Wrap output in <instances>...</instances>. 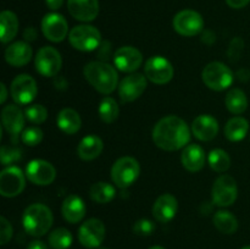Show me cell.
<instances>
[{
  "label": "cell",
  "instance_id": "cell-1",
  "mask_svg": "<svg viewBox=\"0 0 250 249\" xmlns=\"http://www.w3.org/2000/svg\"><path fill=\"white\" fill-rule=\"evenodd\" d=\"M153 141L156 146L166 151H175L187 146L190 141V129L181 117L170 115L163 117L153 129Z\"/></svg>",
  "mask_w": 250,
  "mask_h": 249
},
{
  "label": "cell",
  "instance_id": "cell-2",
  "mask_svg": "<svg viewBox=\"0 0 250 249\" xmlns=\"http://www.w3.org/2000/svg\"><path fill=\"white\" fill-rule=\"evenodd\" d=\"M85 80L102 94H111L117 87L119 76L116 70L104 61H92L84 66Z\"/></svg>",
  "mask_w": 250,
  "mask_h": 249
},
{
  "label": "cell",
  "instance_id": "cell-3",
  "mask_svg": "<svg viewBox=\"0 0 250 249\" xmlns=\"http://www.w3.org/2000/svg\"><path fill=\"white\" fill-rule=\"evenodd\" d=\"M53 221L51 210L46 205L39 203L27 207L22 216L24 231L32 237H42L46 234L53 226Z\"/></svg>",
  "mask_w": 250,
  "mask_h": 249
},
{
  "label": "cell",
  "instance_id": "cell-4",
  "mask_svg": "<svg viewBox=\"0 0 250 249\" xmlns=\"http://www.w3.org/2000/svg\"><path fill=\"white\" fill-rule=\"evenodd\" d=\"M202 78L208 88L221 92L233 83L234 75L229 66L220 61H214L205 66L202 72Z\"/></svg>",
  "mask_w": 250,
  "mask_h": 249
},
{
  "label": "cell",
  "instance_id": "cell-5",
  "mask_svg": "<svg viewBox=\"0 0 250 249\" xmlns=\"http://www.w3.org/2000/svg\"><path fill=\"white\" fill-rule=\"evenodd\" d=\"M71 45L80 51L97 50L102 44V34L99 29L90 24L75 26L68 33Z\"/></svg>",
  "mask_w": 250,
  "mask_h": 249
},
{
  "label": "cell",
  "instance_id": "cell-6",
  "mask_svg": "<svg viewBox=\"0 0 250 249\" xmlns=\"http://www.w3.org/2000/svg\"><path fill=\"white\" fill-rule=\"evenodd\" d=\"M139 163L131 156H124L115 161L111 168L112 182L119 188H127L133 185L139 177Z\"/></svg>",
  "mask_w": 250,
  "mask_h": 249
},
{
  "label": "cell",
  "instance_id": "cell-7",
  "mask_svg": "<svg viewBox=\"0 0 250 249\" xmlns=\"http://www.w3.org/2000/svg\"><path fill=\"white\" fill-rule=\"evenodd\" d=\"M238 195L237 182L232 176L221 175L215 180L211 188L212 204L225 208L233 204Z\"/></svg>",
  "mask_w": 250,
  "mask_h": 249
},
{
  "label": "cell",
  "instance_id": "cell-8",
  "mask_svg": "<svg viewBox=\"0 0 250 249\" xmlns=\"http://www.w3.org/2000/svg\"><path fill=\"white\" fill-rule=\"evenodd\" d=\"M173 29L183 37H194L204 28V20L194 10H182L175 15L172 21Z\"/></svg>",
  "mask_w": 250,
  "mask_h": 249
},
{
  "label": "cell",
  "instance_id": "cell-9",
  "mask_svg": "<svg viewBox=\"0 0 250 249\" xmlns=\"http://www.w3.org/2000/svg\"><path fill=\"white\" fill-rule=\"evenodd\" d=\"M37 72L44 77H55L61 70L62 59L60 53L53 46H43L38 50L34 60Z\"/></svg>",
  "mask_w": 250,
  "mask_h": 249
},
{
  "label": "cell",
  "instance_id": "cell-10",
  "mask_svg": "<svg viewBox=\"0 0 250 249\" xmlns=\"http://www.w3.org/2000/svg\"><path fill=\"white\" fill-rule=\"evenodd\" d=\"M26 186V178L21 168L9 166L0 173V194L5 198H14L21 194Z\"/></svg>",
  "mask_w": 250,
  "mask_h": 249
},
{
  "label": "cell",
  "instance_id": "cell-11",
  "mask_svg": "<svg viewBox=\"0 0 250 249\" xmlns=\"http://www.w3.org/2000/svg\"><path fill=\"white\" fill-rule=\"evenodd\" d=\"M146 78L155 84H166L173 77V66L167 59L160 55L148 59L144 66Z\"/></svg>",
  "mask_w": 250,
  "mask_h": 249
},
{
  "label": "cell",
  "instance_id": "cell-12",
  "mask_svg": "<svg viewBox=\"0 0 250 249\" xmlns=\"http://www.w3.org/2000/svg\"><path fill=\"white\" fill-rule=\"evenodd\" d=\"M10 92L16 104L27 105L34 100L38 93V87L33 77L23 73V75H19L12 81Z\"/></svg>",
  "mask_w": 250,
  "mask_h": 249
},
{
  "label": "cell",
  "instance_id": "cell-13",
  "mask_svg": "<svg viewBox=\"0 0 250 249\" xmlns=\"http://www.w3.org/2000/svg\"><path fill=\"white\" fill-rule=\"evenodd\" d=\"M104 238L105 226L99 219H88L78 229V241L85 248H99Z\"/></svg>",
  "mask_w": 250,
  "mask_h": 249
},
{
  "label": "cell",
  "instance_id": "cell-14",
  "mask_svg": "<svg viewBox=\"0 0 250 249\" xmlns=\"http://www.w3.org/2000/svg\"><path fill=\"white\" fill-rule=\"evenodd\" d=\"M42 32L44 37L54 43L62 42L67 37L68 24L65 17L56 12L46 14L42 20Z\"/></svg>",
  "mask_w": 250,
  "mask_h": 249
},
{
  "label": "cell",
  "instance_id": "cell-15",
  "mask_svg": "<svg viewBox=\"0 0 250 249\" xmlns=\"http://www.w3.org/2000/svg\"><path fill=\"white\" fill-rule=\"evenodd\" d=\"M26 177L33 185L48 186L54 182L56 177V170L49 161L42 159H34L29 161L26 167Z\"/></svg>",
  "mask_w": 250,
  "mask_h": 249
},
{
  "label": "cell",
  "instance_id": "cell-16",
  "mask_svg": "<svg viewBox=\"0 0 250 249\" xmlns=\"http://www.w3.org/2000/svg\"><path fill=\"white\" fill-rule=\"evenodd\" d=\"M146 77L142 73H131L119 84V95L122 103H132L138 99L146 89Z\"/></svg>",
  "mask_w": 250,
  "mask_h": 249
},
{
  "label": "cell",
  "instance_id": "cell-17",
  "mask_svg": "<svg viewBox=\"0 0 250 249\" xmlns=\"http://www.w3.org/2000/svg\"><path fill=\"white\" fill-rule=\"evenodd\" d=\"M115 66L122 72H134L141 67L143 62V55L133 46H121L114 55Z\"/></svg>",
  "mask_w": 250,
  "mask_h": 249
},
{
  "label": "cell",
  "instance_id": "cell-18",
  "mask_svg": "<svg viewBox=\"0 0 250 249\" xmlns=\"http://www.w3.org/2000/svg\"><path fill=\"white\" fill-rule=\"evenodd\" d=\"M67 9L78 21H94L99 15V0H67Z\"/></svg>",
  "mask_w": 250,
  "mask_h": 249
},
{
  "label": "cell",
  "instance_id": "cell-19",
  "mask_svg": "<svg viewBox=\"0 0 250 249\" xmlns=\"http://www.w3.org/2000/svg\"><path fill=\"white\" fill-rule=\"evenodd\" d=\"M24 117L21 107L16 104H10L2 109L1 124L5 131L12 137H16L24 127Z\"/></svg>",
  "mask_w": 250,
  "mask_h": 249
},
{
  "label": "cell",
  "instance_id": "cell-20",
  "mask_svg": "<svg viewBox=\"0 0 250 249\" xmlns=\"http://www.w3.org/2000/svg\"><path fill=\"white\" fill-rule=\"evenodd\" d=\"M192 133L199 141H212L219 133V122L210 115H199L192 122Z\"/></svg>",
  "mask_w": 250,
  "mask_h": 249
},
{
  "label": "cell",
  "instance_id": "cell-21",
  "mask_svg": "<svg viewBox=\"0 0 250 249\" xmlns=\"http://www.w3.org/2000/svg\"><path fill=\"white\" fill-rule=\"evenodd\" d=\"M177 209V199L172 194L166 193V194L160 195L154 203L153 216L156 221L161 222V224H166V222H170L176 216Z\"/></svg>",
  "mask_w": 250,
  "mask_h": 249
},
{
  "label": "cell",
  "instance_id": "cell-22",
  "mask_svg": "<svg viewBox=\"0 0 250 249\" xmlns=\"http://www.w3.org/2000/svg\"><path fill=\"white\" fill-rule=\"evenodd\" d=\"M32 48L26 42H15L5 50V60L14 67H23L31 61Z\"/></svg>",
  "mask_w": 250,
  "mask_h": 249
},
{
  "label": "cell",
  "instance_id": "cell-23",
  "mask_svg": "<svg viewBox=\"0 0 250 249\" xmlns=\"http://www.w3.org/2000/svg\"><path fill=\"white\" fill-rule=\"evenodd\" d=\"M183 167L189 172H198L205 165V153L198 144H189L186 146L181 155Z\"/></svg>",
  "mask_w": 250,
  "mask_h": 249
},
{
  "label": "cell",
  "instance_id": "cell-24",
  "mask_svg": "<svg viewBox=\"0 0 250 249\" xmlns=\"http://www.w3.org/2000/svg\"><path fill=\"white\" fill-rule=\"evenodd\" d=\"M61 211H62V216L66 221L70 222V224H77L85 216L87 208H85V204L82 198L72 194L68 195L63 200Z\"/></svg>",
  "mask_w": 250,
  "mask_h": 249
},
{
  "label": "cell",
  "instance_id": "cell-25",
  "mask_svg": "<svg viewBox=\"0 0 250 249\" xmlns=\"http://www.w3.org/2000/svg\"><path fill=\"white\" fill-rule=\"evenodd\" d=\"M103 148H104V144H103L102 138L94 136V134H90V136L84 137L80 142L77 148V154L82 160L90 161L97 159L102 154Z\"/></svg>",
  "mask_w": 250,
  "mask_h": 249
},
{
  "label": "cell",
  "instance_id": "cell-26",
  "mask_svg": "<svg viewBox=\"0 0 250 249\" xmlns=\"http://www.w3.org/2000/svg\"><path fill=\"white\" fill-rule=\"evenodd\" d=\"M56 124L63 133L75 134L81 129L82 120L76 110L66 107L59 112L58 117H56Z\"/></svg>",
  "mask_w": 250,
  "mask_h": 249
},
{
  "label": "cell",
  "instance_id": "cell-27",
  "mask_svg": "<svg viewBox=\"0 0 250 249\" xmlns=\"http://www.w3.org/2000/svg\"><path fill=\"white\" fill-rule=\"evenodd\" d=\"M0 29H1L0 39L4 44L9 43L16 37L19 32V20L14 12L5 10L0 14Z\"/></svg>",
  "mask_w": 250,
  "mask_h": 249
},
{
  "label": "cell",
  "instance_id": "cell-28",
  "mask_svg": "<svg viewBox=\"0 0 250 249\" xmlns=\"http://www.w3.org/2000/svg\"><path fill=\"white\" fill-rule=\"evenodd\" d=\"M249 131V122L244 117L236 116L229 120L225 126V136L231 142H239L246 138Z\"/></svg>",
  "mask_w": 250,
  "mask_h": 249
},
{
  "label": "cell",
  "instance_id": "cell-29",
  "mask_svg": "<svg viewBox=\"0 0 250 249\" xmlns=\"http://www.w3.org/2000/svg\"><path fill=\"white\" fill-rule=\"evenodd\" d=\"M212 222H214V226L225 234H232L238 229V220L232 212L227 210H219L215 212Z\"/></svg>",
  "mask_w": 250,
  "mask_h": 249
},
{
  "label": "cell",
  "instance_id": "cell-30",
  "mask_svg": "<svg viewBox=\"0 0 250 249\" xmlns=\"http://www.w3.org/2000/svg\"><path fill=\"white\" fill-rule=\"evenodd\" d=\"M225 104L229 112L234 115H241L248 107V98L243 90L239 88H233L227 93L225 98Z\"/></svg>",
  "mask_w": 250,
  "mask_h": 249
},
{
  "label": "cell",
  "instance_id": "cell-31",
  "mask_svg": "<svg viewBox=\"0 0 250 249\" xmlns=\"http://www.w3.org/2000/svg\"><path fill=\"white\" fill-rule=\"evenodd\" d=\"M89 195L92 200H94L98 204H107L111 202L116 195V189L112 185L107 182H100L94 183L89 189Z\"/></svg>",
  "mask_w": 250,
  "mask_h": 249
},
{
  "label": "cell",
  "instance_id": "cell-32",
  "mask_svg": "<svg viewBox=\"0 0 250 249\" xmlns=\"http://www.w3.org/2000/svg\"><path fill=\"white\" fill-rule=\"evenodd\" d=\"M98 112H99V116L103 122H105V124H112L119 117L120 109L117 103L115 102V99H112L111 97H105L100 102Z\"/></svg>",
  "mask_w": 250,
  "mask_h": 249
},
{
  "label": "cell",
  "instance_id": "cell-33",
  "mask_svg": "<svg viewBox=\"0 0 250 249\" xmlns=\"http://www.w3.org/2000/svg\"><path fill=\"white\" fill-rule=\"evenodd\" d=\"M208 161H209L210 167L219 173L225 172L231 166V158L222 149H214V150L210 151L209 156H208Z\"/></svg>",
  "mask_w": 250,
  "mask_h": 249
},
{
  "label": "cell",
  "instance_id": "cell-34",
  "mask_svg": "<svg viewBox=\"0 0 250 249\" xmlns=\"http://www.w3.org/2000/svg\"><path fill=\"white\" fill-rule=\"evenodd\" d=\"M48 241L53 249H67L72 244V234L67 228L59 227L50 232Z\"/></svg>",
  "mask_w": 250,
  "mask_h": 249
},
{
  "label": "cell",
  "instance_id": "cell-35",
  "mask_svg": "<svg viewBox=\"0 0 250 249\" xmlns=\"http://www.w3.org/2000/svg\"><path fill=\"white\" fill-rule=\"evenodd\" d=\"M24 115H26V119L29 122H32L34 124H39L45 121L46 117H48V111H46V109L43 105L32 104L26 107Z\"/></svg>",
  "mask_w": 250,
  "mask_h": 249
},
{
  "label": "cell",
  "instance_id": "cell-36",
  "mask_svg": "<svg viewBox=\"0 0 250 249\" xmlns=\"http://www.w3.org/2000/svg\"><path fill=\"white\" fill-rule=\"evenodd\" d=\"M21 139L26 145L36 146L43 141V131L39 127H28L22 132Z\"/></svg>",
  "mask_w": 250,
  "mask_h": 249
},
{
  "label": "cell",
  "instance_id": "cell-37",
  "mask_svg": "<svg viewBox=\"0 0 250 249\" xmlns=\"http://www.w3.org/2000/svg\"><path fill=\"white\" fill-rule=\"evenodd\" d=\"M21 159V150L16 146L2 145L0 149V160L2 165H11Z\"/></svg>",
  "mask_w": 250,
  "mask_h": 249
},
{
  "label": "cell",
  "instance_id": "cell-38",
  "mask_svg": "<svg viewBox=\"0 0 250 249\" xmlns=\"http://www.w3.org/2000/svg\"><path fill=\"white\" fill-rule=\"evenodd\" d=\"M155 229V225L153 221L148 219H141L138 221H136V224L133 225V232L138 236H150L151 233Z\"/></svg>",
  "mask_w": 250,
  "mask_h": 249
},
{
  "label": "cell",
  "instance_id": "cell-39",
  "mask_svg": "<svg viewBox=\"0 0 250 249\" xmlns=\"http://www.w3.org/2000/svg\"><path fill=\"white\" fill-rule=\"evenodd\" d=\"M244 48V42L243 39L237 37V38L232 39L231 44L229 48V58L231 61H237L241 58V54Z\"/></svg>",
  "mask_w": 250,
  "mask_h": 249
},
{
  "label": "cell",
  "instance_id": "cell-40",
  "mask_svg": "<svg viewBox=\"0 0 250 249\" xmlns=\"http://www.w3.org/2000/svg\"><path fill=\"white\" fill-rule=\"evenodd\" d=\"M12 237V226L6 217H0V244L5 246Z\"/></svg>",
  "mask_w": 250,
  "mask_h": 249
},
{
  "label": "cell",
  "instance_id": "cell-41",
  "mask_svg": "<svg viewBox=\"0 0 250 249\" xmlns=\"http://www.w3.org/2000/svg\"><path fill=\"white\" fill-rule=\"evenodd\" d=\"M110 43H107V42H103L102 44L99 45V48H98V56H99L100 59H107L110 56Z\"/></svg>",
  "mask_w": 250,
  "mask_h": 249
},
{
  "label": "cell",
  "instance_id": "cell-42",
  "mask_svg": "<svg viewBox=\"0 0 250 249\" xmlns=\"http://www.w3.org/2000/svg\"><path fill=\"white\" fill-rule=\"evenodd\" d=\"M226 2L232 9H242L249 4L250 0H226Z\"/></svg>",
  "mask_w": 250,
  "mask_h": 249
},
{
  "label": "cell",
  "instance_id": "cell-43",
  "mask_svg": "<svg viewBox=\"0 0 250 249\" xmlns=\"http://www.w3.org/2000/svg\"><path fill=\"white\" fill-rule=\"evenodd\" d=\"M23 37H24V39L28 42L34 41V39L37 38V31L33 28V27H28V28L24 29Z\"/></svg>",
  "mask_w": 250,
  "mask_h": 249
},
{
  "label": "cell",
  "instance_id": "cell-44",
  "mask_svg": "<svg viewBox=\"0 0 250 249\" xmlns=\"http://www.w3.org/2000/svg\"><path fill=\"white\" fill-rule=\"evenodd\" d=\"M45 2L50 10H58L62 6L63 0H45Z\"/></svg>",
  "mask_w": 250,
  "mask_h": 249
},
{
  "label": "cell",
  "instance_id": "cell-45",
  "mask_svg": "<svg viewBox=\"0 0 250 249\" xmlns=\"http://www.w3.org/2000/svg\"><path fill=\"white\" fill-rule=\"evenodd\" d=\"M27 249H48V247L42 241H32L27 247Z\"/></svg>",
  "mask_w": 250,
  "mask_h": 249
},
{
  "label": "cell",
  "instance_id": "cell-46",
  "mask_svg": "<svg viewBox=\"0 0 250 249\" xmlns=\"http://www.w3.org/2000/svg\"><path fill=\"white\" fill-rule=\"evenodd\" d=\"M0 88H1V97H0V103H1V104H4V103L6 102V99H7L6 85H5L4 83H1V84H0Z\"/></svg>",
  "mask_w": 250,
  "mask_h": 249
},
{
  "label": "cell",
  "instance_id": "cell-47",
  "mask_svg": "<svg viewBox=\"0 0 250 249\" xmlns=\"http://www.w3.org/2000/svg\"><path fill=\"white\" fill-rule=\"evenodd\" d=\"M149 249H165V248H163V247H160V246H154Z\"/></svg>",
  "mask_w": 250,
  "mask_h": 249
},
{
  "label": "cell",
  "instance_id": "cell-48",
  "mask_svg": "<svg viewBox=\"0 0 250 249\" xmlns=\"http://www.w3.org/2000/svg\"><path fill=\"white\" fill-rule=\"evenodd\" d=\"M98 249H109V248H105V247H99Z\"/></svg>",
  "mask_w": 250,
  "mask_h": 249
},
{
  "label": "cell",
  "instance_id": "cell-49",
  "mask_svg": "<svg viewBox=\"0 0 250 249\" xmlns=\"http://www.w3.org/2000/svg\"><path fill=\"white\" fill-rule=\"evenodd\" d=\"M242 249H250V246H248V247H244V248H242Z\"/></svg>",
  "mask_w": 250,
  "mask_h": 249
}]
</instances>
